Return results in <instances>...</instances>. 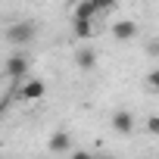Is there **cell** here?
<instances>
[{"mask_svg":"<svg viewBox=\"0 0 159 159\" xmlns=\"http://www.w3.org/2000/svg\"><path fill=\"white\" fill-rule=\"evenodd\" d=\"M112 128H116L119 134H131V131H134V116H131L128 109H119V112L112 116Z\"/></svg>","mask_w":159,"mask_h":159,"instance_id":"5","label":"cell"},{"mask_svg":"<svg viewBox=\"0 0 159 159\" xmlns=\"http://www.w3.org/2000/svg\"><path fill=\"white\" fill-rule=\"evenodd\" d=\"M94 16H97V7L91 0H81V3L72 10V22H94Z\"/></svg>","mask_w":159,"mask_h":159,"instance_id":"6","label":"cell"},{"mask_svg":"<svg viewBox=\"0 0 159 159\" xmlns=\"http://www.w3.org/2000/svg\"><path fill=\"white\" fill-rule=\"evenodd\" d=\"M34 34H38V25H34L31 19H19V22H13V25L7 28V41H10V44H16V47L31 44V41H34Z\"/></svg>","mask_w":159,"mask_h":159,"instance_id":"1","label":"cell"},{"mask_svg":"<svg viewBox=\"0 0 159 159\" xmlns=\"http://www.w3.org/2000/svg\"><path fill=\"white\" fill-rule=\"evenodd\" d=\"M7 75L16 78V81H19V78H25V75H28V59H25L22 53H13V56L7 59Z\"/></svg>","mask_w":159,"mask_h":159,"instance_id":"4","label":"cell"},{"mask_svg":"<svg viewBox=\"0 0 159 159\" xmlns=\"http://www.w3.org/2000/svg\"><path fill=\"white\" fill-rule=\"evenodd\" d=\"M69 147H72L69 131H53V134H50V150H53V153H69Z\"/></svg>","mask_w":159,"mask_h":159,"instance_id":"8","label":"cell"},{"mask_svg":"<svg viewBox=\"0 0 159 159\" xmlns=\"http://www.w3.org/2000/svg\"><path fill=\"white\" fill-rule=\"evenodd\" d=\"M75 66L84 69V72H91V69L97 66V50H94V47H81V50L75 53Z\"/></svg>","mask_w":159,"mask_h":159,"instance_id":"7","label":"cell"},{"mask_svg":"<svg viewBox=\"0 0 159 159\" xmlns=\"http://www.w3.org/2000/svg\"><path fill=\"white\" fill-rule=\"evenodd\" d=\"M112 38L122 41V44L134 41V38H137V22H131V19H119V22L112 25Z\"/></svg>","mask_w":159,"mask_h":159,"instance_id":"3","label":"cell"},{"mask_svg":"<svg viewBox=\"0 0 159 159\" xmlns=\"http://www.w3.org/2000/svg\"><path fill=\"white\" fill-rule=\"evenodd\" d=\"M94 153H88V150H72L69 153V159H91Z\"/></svg>","mask_w":159,"mask_h":159,"instance_id":"13","label":"cell"},{"mask_svg":"<svg viewBox=\"0 0 159 159\" xmlns=\"http://www.w3.org/2000/svg\"><path fill=\"white\" fill-rule=\"evenodd\" d=\"M72 31H75V38L91 41L94 38V22H72Z\"/></svg>","mask_w":159,"mask_h":159,"instance_id":"9","label":"cell"},{"mask_svg":"<svg viewBox=\"0 0 159 159\" xmlns=\"http://www.w3.org/2000/svg\"><path fill=\"white\" fill-rule=\"evenodd\" d=\"M147 84H150V88H153V91L159 94V69H153V72L147 75Z\"/></svg>","mask_w":159,"mask_h":159,"instance_id":"12","label":"cell"},{"mask_svg":"<svg viewBox=\"0 0 159 159\" xmlns=\"http://www.w3.org/2000/svg\"><path fill=\"white\" fill-rule=\"evenodd\" d=\"M22 100H41L44 94H47V84L41 81V78H31V81H25V84H19V91H16Z\"/></svg>","mask_w":159,"mask_h":159,"instance_id":"2","label":"cell"},{"mask_svg":"<svg viewBox=\"0 0 159 159\" xmlns=\"http://www.w3.org/2000/svg\"><path fill=\"white\" fill-rule=\"evenodd\" d=\"M91 159H116V156H109V153H97V156H91Z\"/></svg>","mask_w":159,"mask_h":159,"instance_id":"14","label":"cell"},{"mask_svg":"<svg viewBox=\"0 0 159 159\" xmlns=\"http://www.w3.org/2000/svg\"><path fill=\"white\" fill-rule=\"evenodd\" d=\"M91 3L97 7V13H103V10H112V7L119 3V0H91Z\"/></svg>","mask_w":159,"mask_h":159,"instance_id":"11","label":"cell"},{"mask_svg":"<svg viewBox=\"0 0 159 159\" xmlns=\"http://www.w3.org/2000/svg\"><path fill=\"white\" fill-rule=\"evenodd\" d=\"M147 131H150L153 137H159V116H150V119H147Z\"/></svg>","mask_w":159,"mask_h":159,"instance_id":"10","label":"cell"}]
</instances>
